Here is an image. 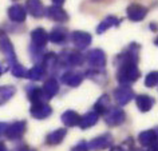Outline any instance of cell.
<instances>
[{"instance_id": "obj_28", "label": "cell", "mask_w": 158, "mask_h": 151, "mask_svg": "<svg viewBox=\"0 0 158 151\" xmlns=\"http://www.w3.org/2000/svg\"><path fill=\"white\" fill-rule=\"evenodd\" d=\"M110 107H111V100H110V96L107 94H103L95 102V104H94V111L98 112L99 115H103L106 111L110 108Z\"/></svg>"}, {"instance_id": "obj_16", "label": "cell", "mask_w": 158, "mask_h": 151, "mask_svg": "<svg viewBox=\"0 0 158 151\" xmlns=\"http://www.w3.org/2000/svg\"><path fill=\"white\" fill-rule=\"evenodd\" d=\"M26 11L28 12L32 18H36V19H40L44 16V6L40 0H27L26 3Z\"/></svg>"}, {"instance_id": "obj_25", "label": "cell", "mask_w": 158, "mask_h": 151, "mask_svg": "<svg viewBox=\"0 0 158 151\" xmlns=\"http://www.w3.org/2000/svg\"><path fill=\"white\" fill-rule=\"evenodd\" d=\"M138 141L142 146L149 147L150 145H153L157 141V129H150V130H145L142 131L138 137Z\"/></svg>"}, {"instance_id": "obj_1", "label": "cell", "mask_w": 158, "mask_h": 151, "mask_svg": "<svg viewBox=\"0 0 158 151\" xmlns=\"http://www.w3.org/2000/svg\"><path fill=\"white\" fill-rule=\"evenodd\" d=\"M139 50L141 46L138 43H131L123 52L117 56V79L121 84H131L139 79L141 71L137 66L139 62Z\"/></svg>"}, {"instance_id": "obj_29", "label": "cell", "mask_w": 158, "mask_h": 151, "mask_svg": "<svg viewBox=\"0 0 158 151\" xmlns=\"http://www.w3.org/2000/svg\"><path fill=\"white\" fill-rule=\"evenodd\" d=\"M15 94H16V88H15L14 86H2L0 87V106L6 104Z\"/></svg>"}, {"instance_id": "obj_34", "label": "cell", "mask_w": 158, "mask_h": 151, "mask_svg": "<svg viewBox=\"0 0 158 151\" xmlns=\"http://www.w3.org/2000/svg\"><path fill=\"white\" fill-rule=\"evenodd\" d=\"M10 68V66H8V63H0V76H2V74H4L6 71H8Z\"/></svg>"}, {"instance_id": "obj_39", "label": "cell", "mask_w": 158, "mask_h": 151, "mask_svg": "<svg viewBox=\"0 0 158 151\" xmlns=\"http://www.w3.org/2000/svg\"><path fill=\"white\" fill-rule=\"evenodd\" d=\"M134 151H146V150H134Z\"/></svg>"}, {"instance_id": "obj_27", "label": "cell", "mask_w": 158, "mask_h": 151, "mask_svg": "<svg viewBox=\"0 0 158 151\" xmlns=\"http://www.w3.org/2000/svg\"><path fill=\"white\" fill-rule=\"evenodd\" d=\"M44 75H46L44 67L40 66V64H35L32 68L27 70L26 78L30 79V80H34V82H39V80H43V79H44Z\"/></svg>"}, {"instance_id": "obj_11", "label": "cell", "mask_w": 158, "mask_h": 151, "mask_svg": "<svg viewBox=\"0 0 158 151\" xmlns=\"http://www.w3.org/2000/svg\"><path fill=\"white\" fill-rule=\"evenodd\" d=\"M44 15L48 19L58 23H64L69 20V14L62 8V6H50L44 10Z\"/></svg>"}, {"instance_id": "obj_40", "label": "cell", "mask_w": 158, "mask_h": 151, "mask_svg": "<svg viewBox=\"0 0 158 151\" xmlns=\"http://www.w3.org/2000/svg\"><path fill=\"white\" fill-rule=\"evenodd\" d=\"M94 2H101V0H94Z\"/></svg>"}, {"instance_id": "obj_33", "label": "cell", "mask_w": 158, "mask_h": 151, "mask_svg": "<svg viewBox=\"0 0 158 151\" xmlns=\"http://www.w3.org/2000/svg\"><path fill=\"white\" fill-rule=\"evenodd\" d=\"M71 151H89V146H87V142L86 141H81L79 143H77Z\"/></svg>"}, {"instance_id": "obj_2", "label": "cell", "mask_w": 158, "mask_h": 151, "mask_svg": "<svg viewBox=\"0 0 158 151\" xmlns=\"http://www.w3.org/2000/svg\"><path fill=\"white\" fill-rule=\"evenodd\" d=\"M56 58H58V66L64 67V68L79 67L85 62L83 55L78 52V51H63V52L56 55Z\"/></svg>"}, {"instance_id": "obj_4", "label": "cell", "mask_w": 158, "mask_h": 151, "mask_svg": "<svg viewBox=\"0 0 158 151\" xmlns=\"http://www.w3.org/2000/svg\"><path fill=\"white\" fill-rule=\"evenodd\" d=\"M103 115H105V122L109 127L121 126L122 123H125V120H126L125 111L119 108V107H110Z\"/></svg>"}, {"instance_id": "obj_30", "label": "cell", "mask_w": 158, "mask_h": 151, "mask_svg": "<svg viewBox=\"0 0 158 151\" xmlns=\"http://www.w3.org/2000/svg\"><path fill=\"white\" fill-rule=\"evenodd\" d=\"M8 66H11V72H12V75H14L15 78H19V79L26 78V75H27V70H26L24 67H23V66H22L18 60L8 63Z\"/></svg>"}, {"instance_id": "obj_35", "label": "cell", "mask_w": 158, "mask_h": 151, "mask_svg": "<svg viewBox=\"0 0 158 151\" xmlns=\"http://www.w3.org/2000/svg\"><path fill=\"white\" fill-rule=\"evenodd\" d=\"M16 151H36V150L31 149V147H28L27 145H23V146H20V147H19V149H18Z\"/></svg>"}, {"instance_id": "obj_13", "label": "cell", "mask_w": 158, "mask_h": 151, "mask_svg": "<svg viewBox=\"0 0 158 151\" xmlns=\"http://www.w3.org/2000/svg\"><path fill=\"white\" fill-rule=\"evenodd\" d=\"M83 79H85V74L79 72V71H73V70H69L60 76V80L70 87H78L83 82Z\"/></svg>"}, {"instance_id": "obj_12", "label": "cell", "mask_w": 158, "mask_h": 151, "mask_svg": "<svg viewBox=\"0 0 158 151\" xmlns=\"http://www.w3.org/2000/svg\"><path fill=\"white\" fill-rule=\"evenodd\" d=\"M126 14H127V18L131 22H141L148 15V8L142 4H138V3H133V4H130L127 7Z\"/></svg>"}, {"instance_id": "obj_20", "label": "cell", "mask_w": 158, "mask_h": 151, "mask_svg": "<svg viewBox=\"0 0 158 151\" xmlns=\"http://www.w3.org/2000/svg\"><path fill=\"white\" fill-rule=\"evenodd\" d=\"M66 135H67V129H56L47 135L44 142H46V145H48V146H58L63 142Z\"/></svg>"}, {"instance_id": "obj_26", "label": "cell", "mask_w": 158, "mask_h": 151, "mask_svg": "<svg viewBox=\"0 0 158 151\" xmlns=\"http://www.w3.org/2000/svg\"><path fill=\"white\" fill-rule=\"evenodd\" d=\"M85 76L93 79L94 82L99 83V84H105L107 82V75L105 72V68H90L89 71H86Z\"/></svg>"}, {"instance_id": "obj_7", "label": "cell", "mask_w": 158, "mask_h": 151, "mask_svg": "<svg viewBox=\"0 0 158 151\" xmlns=\"http://www.w3.org/2000/svg\"><path fill=\"white\" fill-rule=\"evenodd\" d=\"M0 52L6 55V58H7V60H8V63L18 60L12 43H11L8 35H7L4 31H0Z\"/></svg>"}, {"instance_id": "obj_38", "label": "cell", "mask_w": 158, "mask_h": 151, "mask_svg": "<svg viewBox=\"0 0 158 151\" xmlns=\"http://www.w3.org/2000/svg\"><path fill=\"white\" fill-rule=\"evenodd\" d=\"M0 151H8L7 150V146L4 145V142H0Z\"/></svg>"}, {"instance_id": "obj_17", "label": "cell", "mask_w": 158, "mask_h": 151, "mask_svg": "<svg viewBox=\"0 0 158 151\" xmlns=\"http://www.w3.org/2000/svg\"><path fill=\"white\" fill-rule=\"evenodd\" d=\"M69 39V30L64 27H55L48 34V40L54 44H63Z\"/></svg>"}, {"instance_id": "obj_8", "label": "cell", "mask_w": 158, "mask_h": 151, "mask_svg": "<svg viewBox=\"0 0 158 151\" xmlns=\"http://www.w3.org/2000/svg\"><path fill=\"white\" fill-rule=\"evenodd\" d=\"M87 146H89V150H93V151H102V150L110 149L113 146V135L110 133H105L101 137H97L91 142H89Z\"/></svg>"}, {"instance_id": "obj_31", "label": "cell", "mask_w": 158, "mask_h": 151, "mask_svg": "<svg viewBox=\"0 0 158 151\" xmlns=\"http://www.w3.org/2000/svg\"><path fill=\"white\" fill-rule=\"evenodd\" d=\"M158 84V72L157 71H152L146 75L145 78V86L149 87V88H153V87H157Z\"/></svg>"}, {"instance_id": "obj_10", "label": "cell", "mask_w": 158, "mask_h": 151, "mask_svg": "<svg viewBox=\"0 0 158 151\" xmlns=\"http://www.w3.org/2000/svg\"><path fill=\"white\" fill-rule=\"evenodd\" d=\"M30 114L32 118L43 120V119H47L51 114H52V107L50 104H47V102L34 103L32 107L30 108Z\"/></svg>"}, {"instance_id": "obj_14", "label": "cell", "mask_w": 158, "mask_h": 151, "mask_svg": "<svg viewBox=\"0 0 158 151\" xmlns=\"http://www.w3.org/2000/svg\"><path fill=\"white\" fill-rule=\"evenodd\" d=\"M7 15H8L10 20L14 23H23L26 22L27 18V11L22 4H14L11 6L8 11H7Z\"/></svg>"}, {"instance_id": "obj_37", "label": "cell", "mask_w": 158, "mask_h": 151, "mask_svg": "<svg viewBox=\"0 0 158 151\" xmlns=\"http://www.w3.org/2000/svg\"><path fill=\"white\" fill-rule=\"evenodd\" d=\"M6 127H7V123H0V135H2L3 133H4Z\"/></svg>"}, {"instance_id": "obj_36", "label": "cell", "mask_w": 158, "mask_h": 151, "mask_svg": "<svg viewBox=\"0 0 158 151\" xmlns=\"http://www.w3.org/2000/svg\"><path fill=\"white\" fill-rule=\"evenodd\" d=\"M64 2H66V0H52V3L55 6H63V4H64Z\"/></svg>"}, {"instance_id": "obj_21", "label": "cell", "mask_w": 158, "mask_h": 151, "mask_svg": "<svg viewBox=\"0 0 158 151\" xmlns=\"http://www.w3.org/2000/svg\"><path fill=\"white\" fill-rule=\"evenodd\" d=\"M135 103H137V107L141 112H148L153 108V106L156 104V99L152 98L150 95H138L135 98Z\"/></svg>"}, {"instance_id": "obj_9", "label": "cell", "mask_w": 158, "mask_h": 151, "mask_svg": "<svg viewBox=\"0 0 158 151\" xmlns=\"http://www.w3.org/2000/svg\"><path fill=\"white\" fill-rule=\"evenodd\" d=\"M71 42L74 43V46L78 50H86L91 44L93 36L86 31H74L71 34Z\"/></svg>"}, {"instance_id": "obj_18", "label": "cell", "mask_w": 158, "mask_h": 151, "mask_svg": "<svg viewBox=\"0 0 158 151\" xmlns=\"http://www.w3.org/2000/svg\"><path fill=\"white\" fill-rule=\"evenodd\" d=\"M26 92H27V96H28V100L32 103H42V102H47V98L44 92H43L42 88L34 86V84H28L26 87Z\"/></svg>"}, {"instance_id": "obj_23", "label": "cell", "mask_w": 158, "mask_h": 151, "mask_svg": "<svg viewBox=\"0 0 158 151\" xmlns=\"http://www.w3.org/2000/svg\"><path fill=\"white\" fill-rule=\"evenodd\" d=\"M43 92H44L47 100H50V99H52L55 95H56L59 92V83L55 78H50L47 79L44 86H43Z\"/></svg>"}, {"instance_id": "obj_15", "label": "cell", "mask_w": 158, "mask_h": 151, "mask_svg": "<svg viewBox=\"0 0 158 151\" xmlns=\"http://www.w3.org/2000/svg\"><path fill=\"white\" fill-rule=\"evenodd\" d=\"M31 42H32V46L39 47V48H44L47 42H48V34H47V31L44 28H42V27L35 28L31 32Z\"/></svg>"}, {"instance_id": "obj_6", "label": "cell", "mask_w": 158, "mask_h": 151, "mask_svg": "<svg viewBox=\"0 0 158 151\" xmlns=\"http://www.w3.org/2000/svg\"><path fill=\"white\" fill-rule=\"evenodd\" d=\"M27 130V122L26 120H18L12 123V124H7L4 134L7 139L10 141H18V139H22L23 135H24Z\"/></svg>"}, {"instance_id": "obj_19", "label": "cell", "mask_w": 158, "mask_h": 151, "mask_svg": "<svg viewBox=\"0 0 158 151\" xmlns=\"http://www.w3.org/2000/svg\"><path fill=\"white\" fill-rule=\"evenodd\" d=\"M98 120H99V114L95 112V111H90V112L85 114L83 116H81L78 126L81 127L82 130H87L90 127L95 126L98 123Z\"/></svg>"}, {"instance_id": "obj_24", "label": "cell", "mask_w": 158, "mask_h": 151, "mask_svg": "<svg viewBox=\"0 0 158 151\" xmlns=\"http://www.w3.org/2000/svg\"><path fill=\"white\" fill-rule=\"evenodd\" d=\"M60 119H62V123L66 127H75V126H78L81 116H79V114L77 112V111L67 110V111H64V112L62 114Z\"/></svg>"}, {"instance_id": "obj_22", "label": "cell", "mask_w": 158, "mask_h": 151, "mask_svg": "<svg viewBox=\"0 0 158 151\" xmlns=\"http://www.w3.org/2000/svg\"><path fill=\"white\" fill-rule=\"evenodd\" d=\"M122 22V19H118L117 16H113V15H110V16L105 18L103 20H102L99 24L97 27V34H105L106 31L109 28H111V27H119Z\"/></svg>"}, {"instance_id": "obj_32", "label": "cell", "mask_w": 158, "mask_h": 151, "mask_svg": "<svg viewBox=\"0 0 158 151\" xmlns=\"http://www.w3.org/2000/svg\"><path fill=\"white\" fill-rule=\"evenodd\" d=\"M133 147H134L133 139L127 138L122 145L115 146V147H110V151H133Z\"/></svg>"}, {"instance_id": "obj_5", "label": "cell", "mask_w": 158, "mask_h": 151, "mask_svg": "<svg viewBox=\"0 0 158 151\" xmlns=\"http://www.w3.org/2000/svg\"><path fill=\"white\" fill-rule=\"evenodd\" d=\"M113 96L118 106H126L134 99V91L129 84H121L114 90Z\"/></svg>"}, {"instance_id": "obj_3", "label": "cell", "mask_w": 158, "mask_h": 151, "mask_svg": "<svg viewBox=\"0 0 158 151\" xmlns=\"http://www.w3.org/2000/svg\"><path fill=\"white\" fill-rule=\"evenodd\" d=\"M86 60L91 68H105L107 63V56L101 48H93L86 54Z\"/></svg>"}]
</instances>
